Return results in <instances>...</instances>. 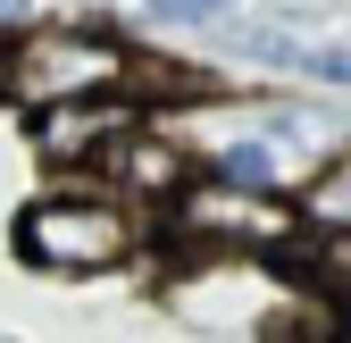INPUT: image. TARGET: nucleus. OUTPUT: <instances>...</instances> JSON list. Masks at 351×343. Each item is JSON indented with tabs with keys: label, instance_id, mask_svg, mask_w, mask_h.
Masks as SVG:
<instances>
[{
	"label": "nucleus",
	"instance_id": "obj_1",
	"mask_svg": "<svg viewBox=\"0 0 351 343\" xmlns=\"http://www.w3.org/2000/svg\"><path fill=\"white\" fill-rule=\"evenodd\" d=\"M134 251H143V201H125L117 185H93V176H67L59 193L25 201L17 218V260L42 276H101Z\"/></svg>",
	"mask_w": 351,
	"mask_h": 343
},
{
	"label": "nucleus",
	"instance_id": "obj_2",
	"mask_svg": "<svg viewBox=\"0 0 351 343\" xmlns=\"http://www.w3.org/2000/svg\"><path fill=\"white\" fill-rule=\"evenodd\" d=\"M0 93H17L25 109H59V101H101V93H143V84H134V51L109 25L51 17L0 51Z\"/></svg>",
	"mask_w": 351,
	"mask_h": 343
},
{
	"label": "nucleus",
	"instance_id": "obj_3",
	"mask_svg": "<svg viewBox=\"0 0 351 343\" xmlns=\"http://www.w3.org/2000/svg\"><path fill=\"white\" fill-rule=\"evenodd\" d=\"M167 226L184 235V243H201V251H251V260H268V251H293L301 243V201H285V193H251V185H226V176H193L184 193H176V209H167Z\"/></svg>",
	"mask_w": 351,
	"mask_h": 343
},
{
	"label": "nucleus",
	"instance_id": "obj_4",
	"mask_svg": "<svg viewBox=\"0 0 351 343\" xmlns=\"http://www.w3.org/2000/svg\"><path fill=\"white\" fill-rule=\"evenodd\" d=\"M125 134H143V101H134V93H101V101H59V109H34V151L51 159V167L109 159Z\"/></svg>",
	"mask_w": 351,
	"mask_h": 343
},
{
	"label": "nucleus",
	"instance_id": "obj_5",
	"mask_svg": "<svg viewBox=\"0 0 351 343\" xmlns=\"http://www.w3.org/2000/svg\"><path fill=\"white\" fill-rule=\"evenodd\" d=\"M101 185H117L125 201H159V209H176V193L193 185V167H184V151L159 143V134H125V143L101 159Z\"/></svg>",
	"mask_w": 351,
	"mask_h": 343
},
{
	"label": "nucleus",
	"instance_id": "obj_6",
	"mask_svg": "<svg viewBox=\"0 0 351 343\" xmlns=\"http://www.w3.org/2000/svg\"><path fill=\"white\" fill-rule=\"evenodd\" d=\"M259 343H351V318L310 285V293H293V302H285L268 327H259Z\"/></svg>",
	"mask_w": 351,
	"mask_h": 343
},
{
	"label": "nucleus",
	"instance_id": "obj_7",
	"mask_svg": "<svg viewBox=\"0 0 351 343\" xmlns=\"http://www.w3.org/2000/svg\"><path fill=\"white\" fill-rule=\"evenodd\" d=\"M301 218H310V235H351V151H335L301 185Z\"/></svg>",
	"mask_w": 351,
	"mask_h": 343
},
{
	"label": "nucleus",
	"instance_id": "obj_8",
	"mask_svg": "<svg viewBox=\"0 0 351 343\" xmlns=\"http://www.w3.org/2000/svg\"><path fill=\"white\" fill-rule=\"evenodd\" d=\"M201 176H226V185H251V193H276V143L268 134H234L201 151Z\"/></svg>",
	"mask_w": 351,
	"mask_h": 343
},
{
	"label": "nucleus",
	"instance_id": "obj_9",
	"mask_svg": "<svg viewBox=\"0 0 351 343\" xmlns=\"http://www.w3.org/2000/svg\"><path fill=\"white\" fill-rule=\"evenodd\" d=\"M310 285L351 318V235H318V243H310Z\"/></svg>",
	"mask_w": 351,
	"mask_h": 343
},
{
	"label": "nucleus",
	"instance_id": "obj_10",
	"mask_svg": "<svg viewBox=\"0 0 351 343\" xmlns=\"http://www.w3.org/2000/svg\"><path fill=\"white\" fill-rule=\"evenodd\" d=\"M301 75H310V84H343V93H351V51H343V42H318V51H301Z\"/></svg>",
	"mask_w": 351,
	"mask_h": 343
},
{
	"label": "nucleus",
	"instance_id": "obj_11",
	"mask_svg": "<svg viewBox=\"0 0 351 343\" xmlns=\"http://www.w3.org/2000/svg\"><path fill=\"white\" fill-rule=\"evenodd\" d=\"M159 17H176V25H209V17H226L234 0H151Z\"/></svg>",
	"mask_w": 351,
	"mask_h": 343
},
{
	"label": "nucleus",
	"instance_id": "obj_12",
	"mask_svg": "<svg viewBox=\"0 0 351 343\" xmlns=\"http://www.w3.org/2000/svg\"><path fill=\"white\" fill-rule=\"evenodd\" d=\"M9 25H17V34H34V25H25V0H0V34H9Z\"/></svg>",
	"mask_w": 351,
	"mask_h": 343
}]
</instances>
